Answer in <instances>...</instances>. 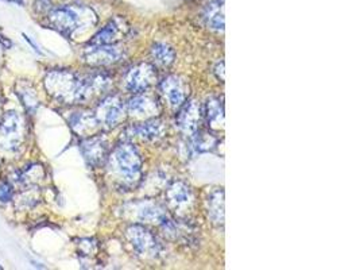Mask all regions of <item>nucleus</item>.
Listing matches in <instances>:
<instances>
[{"mask_svg": "<svg viewBox=\"0 0 360 270\" xmlns=\"http://www.w3.org/2000/svg\"><path fill=\"white\" fill-rule=\"evenodd\" d=\"M109 76L103 74L78 75L69 71H54L45 78L47 92L67 104L87 103L102 95L109 87Z\"/></svg>", "mask_w": 360, "mask_h": 270, "instance_id": "nucleus-1", "label": "nucleus"}, {"mask_svg": "<svg viewBox=\"0 0 360 270\" xmlns=\"http://www.w3.org/2000/svg\"><path fill=\"white\" fill-rule=\"evenodd\" d=\"M50 25L64 36L71 37L80 29H88L96 23V15L91 8L80 5H64L53 10L49 15Z\"/></svg>", "mask_w": 360, "mask_h": 270, "instance_id": "nucleus-2", "label": "nucleus"}, {"mask_svg": "<svg viewBox=\"0 0 360 270\" xmlns=\"http://www.w3.org/2000/svg\"><path fill=\"white\" fill-rule=\"evenodd\" d=\"M112 170L117 173L124 183L135 184L141 179L142 158L137 148L131 144L119 145L109 158Z\"/></svg>", "mask_w": 360, "mask_h": 270, "instance_id": "nucleus-3", "label": "nucleus"}, {"mask_svg": "<svg viewBox=\"0 0 360 270\" xmlns=\"http://www.w3.org/2000/svg\"><path fill=\"white\" fill-rule=\"evenodd\" d=\"M25 124L22 116L16 113H7L0 119V149L15 152L23 142Z\"/></svg>", "mask_w": 360, "mask_h": 270, "instance_id": "nucleus-4", "label": "nucleus"}, {"mask_svg": "<svg viewBox=\"0 0 360 270\" xmlns=\"http://www.w3.org/2000/svg\"><path fill=\"white\" fill-rule=\"evenodd\" d=\"M127 239L133 245L134 250L144 257H155L161 250L155 236L139 225H134L127 230Z\"/></svg>", "mask_w": 360, "mask_h": 270, "instance_id": "nucleus-5", "label": "nucleus"}, {"mask_svg": "<svg viewBox=\"0 0 360 270\" xmlns=\"http://www.w3.org/2000/svg\"><path fill=\"white\" fill-rule=\"evenodd\" d=\"M95 116L99 124L112 128L117 126L124 117L123 103L117 96H109L98 106Z\"/></svg>", "mask_w": 360, "mask_h": 270, "instance_id": "nucleus-6", "label": "nucleus"}, {"mask_svg": "<svg viewBox=\"0 0 360 270\" xmlns=\"http://www.w3.org/2000/svg\"><path fill=\"white\" fill-rule=\"evenodd\" d=\"M155 80V71L150 64H138L133 67L124 78L126 88L133 93H142Z\"/></svg>", "mask_w": 360, "mask_h": 270, "instance_id": "nucleus-7", "label": "nucleus"}, {"mask_svg": "<svg viewBox=\"0 0 360 270\" xmlns=\"http://www.w3.org/2000/svg\"><path fill=\"white\" fill-rule=\"evenodd\" d=\"M123 52L115 45H91L84 52V58L91 65H109L117 63Z\"/></svg>", "mask_w": 360, "mask_h": 270, "instance_id": "nucleus-8", "label": "nucleus"}, {"mask_svg": "<svg viewBox=\"0 0 360 270\" xmlns=\"http://www.w3.org/2000/svg\"><path fill=\"white\" fill-rule=\"evenodd\" d=\"M81 152L89 165L98 166L106 161L109 145L103 137H92L81 144Z\"/></svg>", "mask_w": 360, "mask_h": 270, "instance_id": "nucleus-9", "label": "nucleus"}, {"mask_svg": "<svg viewBox=\"0 0 360 270\" xmlns=\"http://www.w3.org/2000/svg\"><path fill=\"white\" fill-rule=\"evenodd\" d=\"M201 117V109L196 100L185 102L177 116V124L183 133H196Z\"/></svg>", "mask_w": 360, "mask_h": 270, "instance_id": "nucleus-10", "label": "nucleus"}, {"mask_svg": "<svg viewBox=\"0 0 360 270\" xmlns=\"http://www.w3.org/2000/svg\"><path fill=\"white\" fill-rule=\"evenodd\" d=\"M161 92L172 107H181L186 100V85L177 76H168L161 82Z\"/></svg>", "mask_w": 360, "mask_h": 270, "instance_id": "nucleus-11", "label": "nucleus"}, {"mask_svg": "<svg viewBox=\"0 0 360 270\" xmlns=\"http://www.w3.org/2000/svg\"><path fill=\"white\" fill-rule=\"evenodd\" d=\"M128 30L130 27L123 19H115L93 37L91 45H113L116 41L123 38Z\"/></svg>", "mask_w": 360, "mask_h": 270, "instance_id": "nucleus-12", "label": "nucleus"}, {"mask_svg": "<svg viewBox=\"0 0 360 270\" xmlns=\"http://www.w3.org/2000/svg\"><path fill=\"white\" fill-rule=\"evenodd\" d=\"M166 199L173 210L185 211L188 207H190L193 201V193L189 185H186L182 181H177L169 187L166 192Z\"/></svg>", "mask_w": 360, "mask_h": 270, "instance_id": "nucleus-13", "label": "nucleus"}, {"mask_svg": "<svg viewBox=\"0 0 360 270\" xmlns=\"http://www.w3.org/2000/svg\"><path fill=\"white\" fill-rule=\"evenodd\" d=\"M158 110L159 107L157 104V100L148 95L138 93L127 103V111L131 115L139 116V117L154 116L158 113Z\"/></svg>", "mask_w": 360, "mask_h": 270, "instance_id": "nucleus-14", "label": "nucleus"}, {"mask_svg": "<svg viewBox=\"0 0 360 270\" xmlns=\"http://www.w3.org/2000/svg\"><path fill=\"white\" fill-rule=\"evenodd\" d=\"M133 135H137L144 141H155L164 137L165 126L159 119H150L141 124H137L131 128Z\"/></svg>", "mask_w": 360, "mask_h": 270, "instance_id": "nucleus-15", "label": "nucleus"}, {"mask_svg": "<svg viewBox=\"0 0 360 270\" xmlns=\"http://www.w3.org/2000/svg\"><path fill=\"white\" fill-rule=\"evenodd\" d=\"M137 215L139 221L146 222V223H159L166 218L164 210L153 203V201H144L137 205Z\"/></svg>", "mask_w": 360, "mask_h": 270, "instance_id": "nucleus-16", "label": "nucleus"}, {"mask_svg": "<svg viewBox=\"0 0 360 270\" xmlns=\"http://www.w3.org/2000/svg\"><path fill=\"white\" fill-rule=\"evenodd\" d=\"M207 211L210 219L215 225L224 223V192L221 190H216L210 194L207 201Z\"/></svg>", "mask_w": 360, "mask_h": 270, "instance_id": "nucleus-17", "label": "nucleus"}, {"mask_svg": "<svg viewBox=\"0 0 360 270\" xmlns=\"http://www.w3.org/2000/svg\"><path fill=\"white\" fill-rule=\"evenodd\" d=\"M71 126L77 134H88L98 128L99 122L95 114L91 113H76L71 117Z\"/></svg>", "mask_w": 360, "mask_h": 270, "instance_id": "nucleus-18", "label": "nucleus"}, {"mask_svg": "<svg viewBox=\"0 0 360 270\" xmlns=\"http://www.w3.org/2000/svg\"><path fill=\"white\" fill-rule=\"evenodd\" d=\"M204 18L207 21V25L212 30L223 32L224 30V7H223V3H220V0L210 3L207 10H205Z\"/></svg>", "mask_w": 360, "mask_h": 270, "instance_id": "nucleus-19", "label": "nucleus"}, {"mask_svg": "<svg viewBox=\"0 0 360 270\" xmlns=\"http://www.w3.org/2000/svg\"><path fill=\"white\" fill-rule=\"evenodd\" d=\"M151 56H153L155 64L162 67V68L170 67L175 63V58H176L175 50L166 43H155L151 49Z\"/></svg>", "mask_w": 360, "mask_h": 270, "instance_id": "nucleus-20", "label": "nucleus"}, {"mask_svg": "<svg viewBox=\"0 0 360 270\" xmlns=\"http://www.w3.org/2000/svg\"><path fill=\"white\" fill-rule=\"evenodd\" d=\"M205 115L208 119V123L212 127H220L224 123V109H223V103L220 99L217 98H211L207 102L205 106Z\"/></svg>", "mask_w": 360, "mask_h": 270, "instance_id": "nucleus-21", "label": "nucleus"}, {"mask_svg": "<svg viewBox=\"0 0 360 270\" xmlns=\"http://www.w3.org/2000/svg\"><path fill=\"white\" fill-rule=\"evenodd\" d=\"M217 139L210 133H199L193 138V146L199 152H208L216 146Z\"/></svg>", "mask_w": 360, "mask_h": 270, "instance_id": "nucleus-22", "label": "nucleus"}, {"mask_svg": "<svg viewBox=\"0 0 360 270\" xmlns=\"http://www.w3.org/2000/svg\"><path fill=\"white\" fill-rule=\"evenodd\" d=\"M19 96H21V100L23 102L25 107L27 110H36V104H38V100H36V93H34V89L32 88H26L25 85L22 87V91L19 92Z\"/></svg>", "mask_w": 360, "mask_h": 270, "instance_id": "nucleus-23", "label": "nucleus"}, {"mask_svg": "<svg viewBox=\"0 0 360 270\" xmlns=\"http://www.w3.org/2000/svg\"><path fill=\"white\" fill-rule=\"evenodd\" d=\"M11 197H12V187L5 181L0 183V200L5 203L10 201Z\"/></svg>", "mask_w": 360, "mask_h": 270, "instance_id": "nucleus-24", "label": "nucleus"}, {"mask_svg": "<svg viewBox=\"0 0 360 270\" xmlns=\"http://www.w3.org/2000/svg\"><path fill=\"white\" fill-rule=\"evenodd\" d=\"M0 109H1V99H0Z\"/></svg>", "mask_w": 360, "mask_h": 270, "instance_id": "nucleus-25", "label": "nucleus"}]
</instances>
